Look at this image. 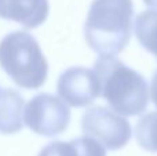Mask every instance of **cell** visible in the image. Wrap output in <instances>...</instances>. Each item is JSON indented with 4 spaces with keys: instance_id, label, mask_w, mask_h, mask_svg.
Wrapping results in <instances>:
<instances>
[{
    "instance_id": "6da1fadb",
    "label": "cell",
    "mask_w": 157,
    "mask_h": 156,
    "mask_svg": "<svg viewBox=\"0 0 157 156\" xmlns=\"http://www.w3.org/2000/svg\"><path fill=\"white\" fill-rule=\"evenodd\" d=\"M132 0H94L84 24V37L92 51L116 57L131 39Z\"/></svg>"
},
{
    "instance_id": "7a4b0ae2",
    "label": "cell",
    "mask_w": 157,
    "mask_h": 156,
    "mask_svg": "<svg viewBox=\"0 0 157 156\" xmlns=\"http://www.w3.org/2000/svg\"><path fill=\"white\" fill-rule=\"evenodd\" d=\"M99 96L116 113L136 116L149 105V86L145 77L116 57L103 55L94 65Z\"/></svg>"
},
{
    "instance_id": "3957f363",
    "label": "cell",
    "mask_w": 157,
    "mask_h": 156,
    "mask_svg": "<svg viewBox=\"0 0 157 156\" xmlns=\"http://www.w3.org/2000/svg\"><path fill=\"white\" fill-rule=\"evenodd\" d=\"M0 66L17 86L37 90L46 83L48 64L30 33L15 30L0 41Z\"/></svg>"
},
{
    "instance_id": "277c9868",
    "label": "cell",
    "mask_w": 157,
    "mask_h": 156,
    "mask_svg": "<svg viewBox=\"0 0 157 156\" xmlns=\"http://www.w3.org/2000/svg\"><path fill=\"white\" fill-rule=\"evenodd\" d=\"M24 123L36 134L44 137H55L68 129L71 122V111L61 98L52 94L35 96L24 111Z\"/></svg>"
},
{
    "instance_id": "5b68a950",
    "label": "cell",
    "mask_w": 157,
    "mask_h": 156,
    "mask_svg": "<svg viewBox=\"0 0 157 156\" xmlns=\"http://www.w3.org/2000/svg\"><path fill=\"white\" fill-rule=\"evenodd\" d=\"M81 130L106 149L117 151L131 140L130 122L105 107H92L81 118Z\"/></svg>"
},
{
    "instance_id": "8992f818",
    "label": "cell",
    "mask_w": 157,
    "mask_h": 156,
    "mask_svg": "<svg viewBox=\"0 0 157 156\" xmlns=\"http://www.w3.org/2000/svg\"><path fill=\"white\" fill-rule=\"evenodd\" d=\"M58 96L73 108L88 107L99 97V84L94 71L73 66L61 73L57 82Z\"/></svg>"
},
{
    "instance_id": "52a82bcc",
    "label": "cell",
    "mask_w": 157,
    "mask_h": 156,
    "mask_svg": "<svg viewBox=\"0 0 157 156\" xmlns=\"http://www.w3.org/2000/svg\"><path fill=\"white\" fill-rule=\"evenodd\" d=\"M48 11V0H0V18L14 21L26 29L40 26Z\"/></svg>"
},
{
    "instance_id": "ba28073f",
    "label": "cell",
    "mask_w": 157,
    "mask_h": 156,
    "mask_svg": "<svg viewBox=\"0 0 157 156\" xmlns=\"http://www.w3.org/2000/svg\"><path fill=\"white\" fill-rule=\"evenodd\" d=\"M24 97L13 88L0 90V133L14 134L24 127Z\"/></svg>"
},
{
    "instance_id": "9c48e42d",
    "label": "cell",
    "mask_w": 157,
    "mask_h": 156,
    "mask_svg": "<svg viewBox=\"0 0 157 156\" xmlns=\"http://www.w3.org/2000/svg\"><path fill=\"white\" fill-rule=\"evenodd\" d=\"M39 156H106V151L102 144L86 135L72 141L50 142L41 149Z\"/></svg>"
},
{
    "instance_id": "30bf717a",
    "label": "cell",
    "mask_w": 157,
    "mask_h": 156,
    "mask_svg": "<svg viewBox=\"0 0 157 156\" xmlns=\"http://www.w3.org/2000/svg\"><path fill=\"white\" fill-rule=\"evenodd\" d=\"M135 35L141 46L157 58V11H142L135 19Z\"/></svg>"
},
{
    "instance_id": "8fae6325",
    "label": "cell",
    "mask_w": 157,
    "mask_h": 156,
    "mask_svg": "<svg viewBox=\"0 0 157 156\" xmlns=\"http://www.w3.org/2000/svg\"><path fill=\"white\" fill-rule=\"evenodd\" d=\"M135 138L141 148L147 152H157V112H147L141 116L135 126Z\"/></svg>"
},
{
    "instance_id": "7c38bea8",
    "label": "cell",
    "mask_w": 157,
    "mask_h": 156,
    "mask_svg": "<svg viewBox=\"0 0 157 156\" xmlns=\"http://www.w3.org/2000/svg\"><path fill=\"white\" fill-rule=\"evenodd\" d=\"M152 99H153V104L156 105L157 108V71L156 73L153 75V79H152Z\"/></svg>"
},
{
    "instance_id": "4fadbf2b",
    "label": "cell",
    "mask_w": 157,
    "mask_h": 156,
    "mask_svg": "<svg viewBox=\"0 0 157 156\" xmlns=\"http://www.w3.org/2000/svg\"><path fill=\"white\" fill-rule=\"evenodd\" d=\"M145 4L149 6V7H153V8H157V0H144Z\"/></svg>"
}]
</instances>
